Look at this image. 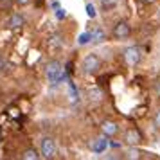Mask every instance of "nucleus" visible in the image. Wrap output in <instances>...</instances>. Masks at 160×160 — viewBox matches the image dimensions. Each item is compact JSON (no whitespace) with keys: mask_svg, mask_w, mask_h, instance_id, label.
<instances>
[{"mask_svg":"<svg viewBox=\"0 0 160 160\" xmlns=\"http://www.w3.org/2000/svg\"><path fill=\"white\" fill-rule=\"evenodd\" d=\"M45 74H47V78H49V81H51L52 85H58V83H61V81L65 79V74H63L61 63H59V61H56V59L47 63Z\"/></svg>","mask_w":160,"mask_h":160,"instance_id":"f257e3e1","label":"nucleus"},{"mask_svg":"<svg viewBox=\"0 0 160 160\" xmlns=\"http://www.w3.org/2000/svg\"><path fill=\"white\" fill-rule=\"evenodd\" d=\"M99 67H101V61H99V58L95 54H88L87 58L83 59L85 72H95V70H99Z\"/></svg>","mask_w":160,"mask_h":160,"instance_id":"f03ea898","label":"nucleus"},{"mask_svg":"<svg viewBox=\"0 0 160 160\" xmlns=\"http://www.w3.org/2000/svg\"><path fill=\"white\" fill-rule=\"evenodd\" d=\"M56 155V144H54V140L52 138H43L42 140V157L43 158H52Z\"/></svg>","mask_w":160,"mask_h":160,"instance_id":"7ed1b4c3","label":"nucleus"},{"mask_svg":"<svg viewBox=\"0 0 160 160\" xmlns=\"http://www.w3.org/2000/svg\"><path fill=\"white\" fill-rule=\"evenodd\" d=\"M124 59H126L128 65H137L138 59H140V52H138L137 47H128L124 51Z\"/></svg>","mask_w":160,"mask_h":160,"instance_id":"20e7f679","label":"nucleus"},{"mask_svg":"<svg viewBox=\"0 0 160 160\" xmlns=\"http://www.w3.org/2000/svg\"><path fill=\"white\" fill-rule=\"evenodd\" d=\"M130 25H128V23L126 22H119L115 25V27H113V36L117 38V40H124V38H128L130 36Z\"/></svg>","mask_w":160,"mask_h":160,"instance_id":"39448f33","label":"nucleus"},{"mask_svg":"<svg viewBox=\"0 0 160 160\" xmlns=\"http://www.w3.org/2000/svg\"><path fill=\"white\" fill-rule=\"evenodd\" d=\"M108 140H106V137H101V138H97L94 144H92V151L94 153H104L106 151V148H108Z\"/></svg>","mask_w":160,"mask_h":160,"instance_id":"423d86ee","label":"nucleus"},{"mask_svg":"<svg viewBox=\"0 0 160 160\" xmlns=\"http://www.w3.org/2000/svg\"><path fill=\"white\" fill-rule=\"evenodd\" d=\"M102 131H104L106 137H113L117 131H119V128H117L115 122H112V121H104V122H102Z\"/></svg>","mask_w":160,"mask_h":160,"instance_id":"0eeeda50","label":"nucleus"},{"mask_svg":"<svg viewBox=\"0 0 160 160\" xmlns=\"http://www.w3.org/2000/svg\"><path fill=\"white\" fill-rule=\"evenodd\" d=\"M124 140H126L128 144H138V142H140V133H138L137 130H128L126 135H124Z\"/></svg>","mask_w":160,"mask_h":160,"instance_id":"6e6552de","label":"nucleus"},{"mask_svg":"<svg viewBox=\"0 0 160 160\" xmlns=\"http://www.w3.org/2000/svg\"><path fill=\"white\" fill-rule=\"evenodd\" d=\"M8 25L11 27V29H20V27L23 25V16H20V15H13L11 18H9Z\"/></svg>","mask_w":160,"mask_h":160,"instance_id":"1a4fd4ad","label":"nucleus"},{"mask_svg":"<svg viewBox=\"0 0 160 160\" xmlns=\"http://www.w3.org/2000/svg\"><path fill=\"white\" fill-rule=\"evenodd\" d=\"M90 34H92V42H94V43H101L102 40H104V31L102 29H95V31H92Z\"/></svg>","mask_w":160,"mask_h":160,"instance_id":"9d476101","label":"nucleus"},{"mask_svg":"<svg viewBox=\"0 0 160 160\" xmlns=\"http://www.w3.org/2000/svg\"><path fill=\"white\" fill-rule=\"evenodd\" d=\"M38 157H40V155H38L34 149H27V151L22 155V158H23V160H38Z\"/></svg>","mask_w":160,"mask_h":160,"instance_id":"9b49d317","label":"nucleus"},{"mask_svg":"<svg viewBox=\"0 0 160 160\" xmlns=\"http://www.w3.org/2000/svg\"><path fill=\"white\" fill-rule=\"evenodd\" d=\"M78 42H79V45H87L88 42H92V34L90 32H83V34H79Z\"/></svg>","mask_w":160,"mask_h":160,"instance_id":"f8f14e48","label":"nucleus"},{"mask_svg":"<svg viewBox=\"0 0 160 160\" xmlns=\"http://www.w3.org/2000/svg\"><path fill=\"white\" fill-rule=\"evenodd\" d=\"M49 45H51V47H54V49H56V47H61V45H63V40H61L58 34H54V36L49 40Z\"/></svg>","mask_w":160,"mask_h":160,"instance_id":"ddd939ff","label":"nucleus"},{"mask_svg":"<svg viewBox=\"0 0 160 160\" xmlns=\"http://www.w3.org/2000/svg\"><path fill=\"white\" fill-rule=\"evenodd\" d=\"M95 15H97L95 8L92 6V4H87V16L88 18H95Z\"/></svg>","mask_w":160,"mask_h":160,"instance_id":"4468645a","label":"nucleus"},{"mask_svg":"<svg viewBox=\"0 0 160 160\" xmlns=\"http://www.w3.org/2000/svg\"><path fill=\"white\" fill-rule=\"evenodd\" d=\"M101 4L104 9H112V8H115L117 0H101Z\"/></svg>","mask_w":160,"mask_h":160,"instance_id":"2eb2a0df","label":"nucleus"},{"mask_svg":"<svg viewBox=\"0 0 160 160\" xmlns=\"http://www.w3.org/2000/svg\"><path fill=\"white\" fill-rule=\"evenodd\" d=\"M65 16H67L65 9H58V11H56V18H58V20H61V18H65Z\"/></svg>","mask_w":160,"mask_h":160,"instance_id":"dca6fc26","label":"nucleus"},{"mask_svg":"<svg viewBox=\"0 0 160 160\" xmlns=\"http://www.w3.org/2000/svg\"><path fill=\"white\" fill-rule=\"evenodd\" d=\"M70 94H72V97H74V99L78 97V94H76V87H74V83H70Z\"/></svg>","mask_w":160,"mask_h":160,"instance_id":"f3484780","label":"nucleus"},{"mask_svg":"<svg viewBox=\"0 0 160 160\" xmlns=\"http://www.w3.org/2000/svg\"><path fill=\"white\" fill-rule=\"evenodd\" d=\"M157 94L160 95V83H158V85H157Z\"/></svg>","mask_w":160,"mask_h":160,"instance_id":"a211bd4d","label":"nucleus"},{"mask_svg":"<svg viewBox=\"0 0 160 160\" xmlns=\"http://www.w3.org/2000/svg\"><path fill=\"white\" fill-rule=\"evenodd\" d=\"M157 124L160 126V113H158V117H157Z\"/></svg>","mask_w":160,"mask_h":160,"instance_id":"6ab92c4d","label":"nucleus"},{"mask_svg":"<svg viewBox=\"0 0 160 160\" xmlns=\"http://www.w3.org/2000/svg\"><path fill=\"white\" fill-rule=\"evenodd\" d=\"M2 67H4V61H2V58H0V68H2Z\"/></svg>","mask_w":160,"mask_h":160,"instance_id":"aec40b11","label":"nucleus"},{"mask_svg":"<svg viewBox=\"0 0 160 160\" xmlns=\"http://www.w3.org/2000/svg\"><path fill=\"white\" fill-rule=\"evenodd\" d=\"M18 2H22V4H27V0H18Z\"/></svg>","mask_w":160,"mask_h":160,"instance_id":"412c9836","label":"nucleus"}]
</instances>
